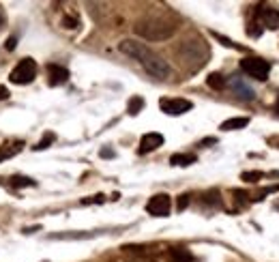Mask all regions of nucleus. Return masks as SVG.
Wrapping results in <instances>:
<instances>
[{
    "mask_svg": "<svg viewBox=\"0 0 279 262\" xmlns=\"http://www.w3.org/2000/svg\"><path fill=\"white\" fill-rule=\"evenodd\" d=\"M120 52L127 56H131L133 61H138L142 67H144V71L150 73L153 78L157 80H168L170 78V65L168 61H163V58L159 54H155L150 48H146L144 43H138V41H131V39H125L120 41Z\"/></svg>",
    "mask_w": 279,
    "mask_h": 262,
    "instance_id": "1",
    "label": "nucleus"
},
{
    "mask_svg": "<svg viewBox=\"0 0 279 262\" xmlns=\"http://www.w3.org/2000/svg\"><path fill=\"white\" fill-rule=\"evenodd\" d=\"M174 31H176V26L168 24V22H161V20H144V22H138V26H135V33L150 41L170 39L174 35Z\"/></svg>",
    "mask_w": 279,
    "mask_h": 262,
    "instance_id": "2",
    "label": "nucleus"
},
{
    "mask_svg": "<svg viewBox=\"0 0 279 262\" xmlns=\"http://www.w3.org/2000/svg\"><path fill=\"white\" fill-rule=\"evenodd\" d=\"M240 69H243L249 78H255L260 82H264L270 73V63L268 61H262L258 56H249L245 61H240Z\"/></svg>",
    "mask_w": 279,
    "mask_h": 262,
    "instance_id": "3",
    "label": "nucleus"
},
{
    "mask_svg": "<svg viewBox=\"0 0 279 262\" xmlns=\"http://www.w3.org/2000/svg\"><path fill=\"white\" fill-rule=\"evenodd\" d=\"M37 78V63L33 58H24V61H20L15 65V69L11 71L9 80L13 84H30Z\"/></svg>",
    "mask_w": 279,
    "mask_h": 262,
    "instance_id": "4",
    "label": "nucleus"
},
{
    "mask_svg": "<svg viewBox=\"0 0 279 262\" xmlns=\"http://www.w3.org/2000/svg\"><path fill=\"white\" fill-rule=\"evenodd\" d=\"M170 208H172V200H170L168 193H157V196L150 198L148 204H146V211L153 217H168Z\"/></svg>",
    "mask_w": 279,
    "mask_h": 262,
    "instance_id": "5",
    "label": "nucleus"
},
{
    "mask_svg": "<svg viewBox=\"0 0 279 262\" xmlns=\"http://www.w3.org/2000/svg\"><path fill=\"white\" fill-rule=\"evenodd\" d=\"M255 22H258L262 28L277 31L279 28V9H275V7H258V9H255Z\"/></svg>",
    "mask_w": 279,
    "mask_h": 262,
    "instance_id": "6",
    "label": "nucleus"
},
{
    "mask_svg": "<svg viewBox=\"0 0 279 262\" xmlns=\"http://www.w3.org/2000/svg\"><path fill=\"white\" fill-rule=\"evenodd\" d=\"M159 108H161V112H165V114H170V116H180V114H185V112H189L193 108V103L187 101V99H161Z\"/></svg>",
    "mask_w": 279,
    "mask_h": 262,
    "instance_id": "7",
    "label": "nucleus"
},
{
    "mask_svg": "<svg viewBox=\"0 0 279 262\" xmlns=\"http://www.w3.org/2000/svg\"><path fill=\"white\" fill-rule=\"evenodd\" d=\"M163 144V136L161 133H146V136H142L140 140V153L144 155V153H150V151H155V148H159Z\"/></svg>",
    "mask_w": 279,
    "mask_h": 262,
    "instance_id": "8",
    "label": "nucleus"
},
{
    "mask_svg": "<svg viewBox=\"0 0 279 262\" xmlns=\"http://www.w3.org/2000/svg\"><path fill=\"white\" fill-rule=\"evenodd\" d=\"M48 78H50V86H60L69 80V71L58 65H48Z\"/></svg>",
    "mask_w": 279,
    "mask_h": 262,
    "instance_id": "9",
    "label": "nucleus"
},
{
    "mask_svg": "<svg viewBox=\"0 0 279 262\" xmlns=\"http://www.w3.org/2000/svg\"><path fill=\"white\" fill-rule=\"evenodd\" d=\"M249 125V118L240 116V118H228L225 123H221V129L223 131H234V129H243V127Z\"/></svg>",
    "mask_w": 279,
    "mask_h": 262,
    "instance_id": "10",
    "label": "nucleus"
},
{
    "mask_svg": "<svg viewBox=\"0 0 279 262\" xmlns=\"http://www.w3.org/2000/svg\"><path fill=\"white\" fill-rule=\"evenodd\" d=\"M170 163H172V166H191V163H195V155L176 153V155L170 157Z\"/></svg>",
    "mask_w": 279,
    "mask_h": 262,
    "instance_id": "11",
    "label": "nucleus"
},
{
    "mask_svg": "<svg viewBox=\"0 0 279 262\" xmlns=\"http://www.w3.org/2000/svg\"><path fill=\"white\" fill-rule=\"evenodd\" d=\"M37 183L33 181V178L28 176H22V174H15L9 178V187H13V189H20V187H35Z\"/></svg>",
    "mask_w": 279,
    "mask_h": 262,
    "instance_id": "12",
    "label": "nucleus"
},
{
    "mask_svg": "<svg viewBox=\"0 0 279 262\" xmlns=\"http://www.w3.org/2000/svg\"><path fill=\"white\" fill-rule=\"evenodd\" d=\"M206 84L210 88H215V91H223L225 88V78L221 76V73H210V76L206 78Z\"/></svg>",
    "mask_w": 279,
    "mask_h": 262,
    "instance_id": "13",
    "label": "nucleus"
},
{
    "mask_svg": "<svg viewBox=\"0 0 279 262\" xmlns=\"http://www.w3.org/2000/svg\"><path fill=\"white\" fill-rule=\"evenodd\" d=\"M172 260L174 262H191L193 256H191V251L189 249H172Z\"/></svg>",
    "mask_w": 279,
    "mask_h": 262,
    "instance_id": "14",
    "label": "nucleus"
},
{
    "mask_svg": "<svg viewBox=\"0 0 279 262\" xmlns=\"http://www.w3.org/2000/svg\"><path fill=\"white\" fill-rule=\"evenodd\" d=\"M142 108H144V99H142V97H133V99L129 101V108H127V112H129L131 116H135V114H140Z\"/></svg>",
    "mask_w": 279,
    "mask_h": 262,
    "instance_id": "15",
    "label": "nucleus"
},
{
    "mask_svg": "<svg viewBox=\"0 0 279 262\" xmlns=\"http://www.w3.org/2000/svg\"><path fill=\"white\" fill-rule=\"evenodd\" d=\"M20 148H22V144H15L13 148H0V161H5V159H9V157L18 155Z\"/></svg>",
    "mask_w": 279,
    "mask_h": 262,
    "instance_id": "16",
    "label": "nucleus"
},
{
    "mask_svg": "<svg viewBox=\"0 0 279 262\" xmlns=\"http://www.w3.org/2000/svg\"><path fill=\"white\" fill-rule=\"evenodd\" d=\"M54 140H56V136H54V133H45V138L39 142V144L35 146V151H43V148H48V146H50Z\"/></svg>",
    "mask_w": 279,
    "mask_h": 262,
    "instance_id": "17",
    "label": "nucleus"
},
{
    "mask_svg": "<svg viewBox=\"0 0 279 262\" xmlns=\"http://www.w3.org/2000/svg\"><path fill=\"white\" fill-rule=\"evenodd\" d=\"M240 178L247 181V183H255V181H260V178H262V172H243Z\"/></svg>",
    "mask_w": 279,
    "mask_h": 262,
    "instance_id": "18",
    "label": "nucleus"
},
{
    "mask_svg": "<svg viewBox=\"0 0 279 262\" xmlns=\"http://www.w3.org/2000/svg\"><path fill=\"white\" fill-rule=\"evenodd\" d=\"M262 31H264V28H262L260 24H258V22H251V24H249V28H247V35H249V37H260L262 35Z\"/></svg>",
    "mask_w": 279,
    "mask_h": 262,
    "instance_id": "19",
    "label": "nucleus"
},
{
    "mask_svg": "<svg viewBox=\"0 0 279 262\" xmlns=\"http://www.w3.org/2000/svg\"><path fill=\"white\" fill-rule=\"evenodd\" d=\"M63 26H65V28H75V26H78V20H75V18H69V16H67V18L63 20Z\"/></svg>",
    "mask_w": 279,
    "mask_h": 262,
    "instance_id": "20",
    "label": "nucleus"
},
{
    "mask_svg": "<svg viewBox=\"0 0 279 262\" xmlns=\"http://www.w3.org/2000/svg\"><path fill=\"white\" fill-rule=\"evenodd\" d=\"M103 200H105V198H103L101 193H99V196H93V198H86V200H82V204H93V202H95V204H97V202H99V204H101Z\"/></svg>",
    "mask_w": 279,
    "mask_h": 262,
    "instance_id": "21",
    "label": "nucleus"
},
{
    "mask_svg": "<svg viewBox=\"0 0 279 262\" xmlns=\"http://www.w3.org/2000/svg\"><path fill=\"white\" fill-rule=\"evenodd\" d=\"M187 204H189V196H180L178 198V211H185Z\"/></svg>",
    "mask_w": 279,
    "mask_h": 262,
    "instance_id": "22",
    "label": "nucleus"
},
{
    "mask_svg": "<svg viewBox=\"0 0 279 262\" xmlns=\"http://www.w3.org/2000/svg\"><path fill=\"white\" fill-rule=\"evenodd\" d=\"M15 46H18V39H15V37H9V41L5 43V48L7 50H15Z\"/></svg>",
    "mask_w": 279,
    "mask_h": 262,
    "instance_id": "23",
    "label": "nucleus"
},
{
    "mask_svg": "<svg viewBox=\"0 0 279 262\" xmlns=\"http://www.w3.org/2000/svg\"><path fill=\"white\" fill-rule=\"evenodd\" d=\"M0 99H9V88L0 86Z\"/></svg>",
    "mask_w": 279,
    "mask_h": 262,
    "instance_id": "24",
    "label": "nucleus"
},
{
    "mask_svg": "<svg viewBox=\"0 0 279 262\" xmlns=\"http://www.w3.org/2000/svg\"><path fill=\"white\" fill-rule=\"evenodd\" d=\"M101 157H114V153L108 151V148H103V151H101Z\"/></svg>",
    "mask_w": 279,
    "mask_h": 262,
    "instance_id": "25",
    "label": "nucleus"
},
{
    "mask_svg": "<svg viewBox=\"0 0 279 262\" xmlns=\"http://www.w3.org/2000/svg\"><path fill=\"white\" fill-rule=\"evenodd\" d=\"M275 110H277V112H279V101H277V106H275Z\"/></svg>",
    "mask_w": 279,
    "mask_h": 262,
    "instance_id": "26",
    "label": "nucleus"
},
{
    "mask_svg": "<svg viewBox=\"0 0 279 262\" xmlns=\"http://www.w3.org/2000/svg\"><path fill=\"white\" fill-rule=\"evenodd\" d=\"M0 24H3V16H0Z\"/></svg>",
    "mask_w": 279,
    "mask_h": 262,
    "instance_id": "27",
    "label": "nucleus"
}]
</instances>
